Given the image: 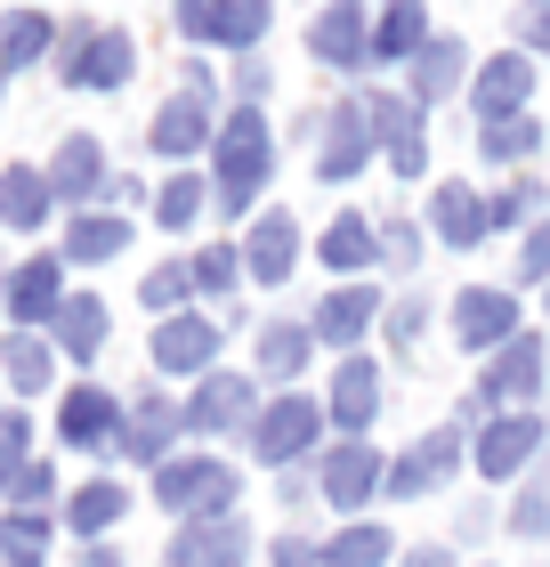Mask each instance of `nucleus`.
<instances>
[{"instance_id": "nucleus-1", "label": "nucleus", "mask_w": 550, "mask_h": 567, "mask_svg": "<svg viewBox=\"0 0 550 567\" xmlns=\"http://www.w3.org/2000/svg\"><path fill=\"white\" fill-rule=\"evenodd\" d=\"M219 178H211V203L235 219V212H251L259 203V187H268V171H276V138H268V114L259 106H235L227 122H219Z\"/></svg>"}, {"instance_id": "nucleus-2", "label": "nucleus", "mask_w": 550, "mask_h": 567, "mask_svg": "<svg viewBox=\"0 0 550 567\" xmlns=\"http://www.w3.org/2000/svg\"><path fill=\"white\" fill-rule=\"evenodd\" d=\"M154 503H163L178 527L235 519V471H227L219 454H170L163 471H154Z\"/></svg>"}, {"instance_id": "nucleus-3", "label": "nucleus", "mask_w": 550, "mask_h": 567, "mask_svg": "<svg viewBox=\"0 0 550 567\" xmlns=\"http://www.w3.org/2000/svg\"><path fill=\"white\" fill-rule=\"evenodd\" d=\"M542 373H550V349L535 341V332H518L510 349H494L478 365V398H469V422H502V414H527V405L542 398Z\"/></svg>"}, {"instance_id": "nucleus-4", "label": "nucleus", "mask_w": 550, "mask_h": 567, "mask_svg": "<svg viewBox=\"0 0 550 567\" xmlns=\"http://www.w3.org/2000/svg\"><path fill=\"white\" fill-rule=\"evenodd\" d=\"M129 73H138V41L114 33V24L73 17L65 33H58V82L65 90H122Z\"/></svg>"}, {"instance_id": "nucleus-5", "label": "nucleus", "mask_w": 550, "mask_h": 567, "mask_svg": "<svg viewBox=\"0 0 550 567\" xmlns=\"http://www.w3.org/2000/svg\"><path fill=\"white\" fill-rule=\"evenodd\" d=\"M461 462H469V437L445 422V430H429V437H422V446H405L397 462H388L381 495H388V503H422V495H437V486H454Z\"/></svg>"}, {"instance_id": "nucleus-6", "label": "nucleus", "mask_w": 550, "mask_h": 567, "mask_svg": "<svg viewBox=\"0 0 550 567\" xmlns=\"http://www.w3.org/2000/svg\"><path fill=\"white\" fill-rule=\"evenodd\" d=\"M316 437H324V405H316V398H300V390H283L276 405H259L251 454H259V462H276V471H292V462L316 454Z\"/></svg>"}, {"instance_id": "nucleus-7", "label": "nucleus", "mask_w": 550, "mask_h": 567, "mask_svg": "<svg viewBox=\"0 0 550 567\" xmlns=\"http://www.w3.org/2000/svg\"><path fill=\"white\" fill-rule=\"evenodd\" d=\"M308 58L332 65V73H364L373 65V9L364 0H324L308 17Z\"/></svg>"}, {"instance_id": "nucleus-8", "label": "nucleus", "mask_w": 550, "mask_h": 567, "mask_svg": "<svg viewBox=\"0 0 550 567\" xmlns=\"http://www.w3.org/2000/svg\"><path fill=\"white\" fill-rule=\"evenodd\" d=\"M268 24H276V0H195V9H178V33H187V41L243 49V58H259Z\"/></svg>"}, {"instance_id": "nucleus-9", "label": "nucleus", "mask_w": 550, "mask_h": 567, "mask_svg": "<svg viewBox=\"0 0 550 567\" xmlns=\"http://www.w3.org/2000/svg\"><path fill=\"white\" fill-rule=\"evenodd\" d=\"M187 430L195 437H251L259 430V390L243 373H203L187 398Z\"/></svg>"}, {"instance_id": "nucleus-10", "label": "nucleus", "mask_w": 550, "mask_h": 567, "mask_svg": "<svg viewBox=\"0 0 550 567\" xmlns=\"http://www.w3.org/2000/svg\"><path fill=\"white\" fill-rule=\"evenodd\" d=\"M454 341L469 357H494L518 341V292H502V284H469V292H454Z\"/></svg>"}, {"instance_id": "nucleus-11", "label": "nucleus", "mask_w": 550, "mask_h": 567, "mask_svg": "<svg viewBox=\"0 0 550 567\" xmlns=\"http://www.w3.org/2000/svg\"><path fill=\"white\" fill-rule=\"evenodd\" d=\"M381 317H388L381 284H332V292L308 308V332H316V341H332L340 357H356V341H364V332H373Z\"/></svg>"}, {"instance_id": "nucleus-12", "label": "nucleus", "mask_w": 550, "mask_h": 567, "mask_svg": "<svg viewBox=\"0 0 550 567\" xmlns=\"http://www.w3.org/2000/svg\"><path fill=\"white\" fill-rule=\"evenodd\" d=\"M550 454V422L542 414H502V422H486L478 430V478H518L527 462H542Z\"/></svg>"}, {"instance_id": "nucleus-13", "label": "nucleus", "mask_w": 550, "mask_h": 567, "mask_svg": "<svg viewBox=\"0 0 550 567\" xmlns=\"http://www.w3.org/2000/svg\"><path fill=\"white\" fill-rule=\"evenodd\" d=\"M469 97H478V131H486V122H518V114L535 106V58H527V49L486 58L478 82H469Z\"/></svg>"}, {"instance_id": "nucleus-14", "label": "nucleus", "mask_w": 550, "mask_h": 567, "mask_svg": "<svg viewBox=\"0 0 550 567\" xmlns=\"http://www.w3.org/2000/svg\"><path fill=\"white\" fill-rule=\"evenodd\" d=\"M381 478H388V462L364 446V437H340V446L324 454V471H316V495L332 511H364V503L381 495Z\"/></svg>"}, {"instance_id": "nucleus-15", "label": "nucleus", "mask_w": 550, "mask_h": 567, "mask_svg": "<svg viewBox=\"0 0 550 567\" xmlns=\"http://www.w3.org/2000/svg\"><path fill=\"white\" fill-rule=\"evenodd\" d=\"M154 373H219V324L211 317H195V308H187V317H163V324H154Z\"/></svg>"}, {"instance_id": "nucleus-16", "label": "nucleus", "mask_w": 550, "mask_h": 567, "mask_svg": "<svg viewBox=\"0 0 550 567\" xmlns=\"http://www.w3.org/2000/svg\"><path fill=\"white\" fill-rule=\"evenodd\" d=\"M122 430H129V405L106 398V390H90V381L65 398V414H58V437H65V446H82V454H114Z\"/></svg>"}, {"instance_id": "nucleus-17", "label": "nucleus", "mask_w": 550, "mask_h": 567, "mask_svg": "<svg viewBox=\"0 0 550 567\" xmlns=\"http://www.w3.org/2000/svg\"><path fill=\"white\" fill-rule=\"evenodd\" d=\"M373 146H381V131H373V106H364V97H340V106H332V146L316 154V178H324V187L356 178L364 163H373Z\"/></svg>"}, {"instance_id": "nucleus-18", "label": "nucleus", "mask_w": 550, "mask_h": 567, "mask_svg": "<svg viewBox=\"0 0 550 567\" xmlns=\"http://www.w3.org/2000/svg\"><path fill=\"white\" fill-rule=\"evenodd\" d=\"M65 300H73V292H65V251H58V260H24V268L9 276V317H17V332L58 324Z\"/></svg>"}, {"instance_id": "nucleus-19", "label": "nucleus", "mask_w": 550, "mask_h": 567, "mask_svg": "<svg viewBox=\"0 0 550 567\" xmlns=\"http://www.w3.org/2000/svg\"><path fill=\"white\" fill-rule=\"evenodd\" d=\"M300 268V219L292 212H259L243 236V284H283Z\"/></svg>"}, {"instance_id": "nucleus-20", "label": "nucleus", "mask_w": 550, "mask_h": 567, "mask_svg": "<svg viewBox=\"0 0 550 567\" xmlns=\"http://www.w3.org/2000/svg\"><path fill=\"white\" fill-rule=\"evenodd\" d=\"M381 414V365L373 357H340V373H332V390H324V422H340L349 437H364Z\"/></svg>"}, {"instance_id": "nucleus-21", "label": "nucleus", "mask_w": 550, "mask_h": 567, "mask_svg": "<svg viewBox=\"0 0 550 567\" xmlns=\"http://www.w3.org/2000/svg\"><path fill=\"white\" fill-rule=\"evenodd\" d=\"M219 131H211V106H203V97H163V106H154V122H146V146L163 154V163H187L195 146H211Z\"/></svg>"}, {"instance_id": "nucleus-22", "label": "nucleus", "mask_w": 550, "mask_h": 567, "mask_svg": "<svg viewBox=\"0 0 550 567\" xmlns=\"http://www.w3.org/2000/svg\"><path fill=\"white\" fill-rule=\"evenodd\" d=\"M178 437H187V405H170V398H138V405H129V430H122V454L129 462H154V471H163V462H170V446H178Z\"/></svg>"}, {"instance_id": "nucleus-23", "label": "nucleus", "mask_w": 550, "mask_h": 567, "mask_svg": "<svg viewBox=\"0 0 550 567\" xmlns=\"http://www.w3.org/2000/svg\"><path fill=\"white\" fill-rule=\"evenodd\" d=\"M429 0H381V17H373V65H413L429 49Z\"/></svg>"}, {"instance_id": "nucleus-24", "label": "nucleus", "mask_w": 550, "mask_h": 567, "mask_svg": "<svg viewBox=\"0 0 550 567\" xmlns=\"http://www.w3.org/2000/svg\"><path fill=\"white\" fill-rule=\"evenodd\" d=\"M251 559V527L243 519H211V527H178L163 567H243Z\"/></svg>"}, {"instance_id": "nucleus-25", "label": "nucleus", "mask_w": 550, "mask_h": 567, "mask_svg": "<svg viewBox=\"0 0 550 567\" xmlns=\"http://www.w3.org/2000/svg\"><path fill=\"white\" fill-rule=\"evenodd\" d=\"M49 195L73 203V212H90V203L106 195V154H97V138H58V163H49Z\"/></svg>"}, {"instance_id": "nucleus-26", "label": "nucleus", "mask_w": 550, "mask_h": 567, "mask_svg": "<svg viewBox=\"0 0 550 567\" xmlns=\"http://www.w3.org/2000/svg\"><path fill=\"white\" fill-rule=\"evenodd\" d=\"M316 251H324V268H332V276L364 284V276L381 268V227L364 219V212H340V219L324 227V244H316Z\"/></svg>"}, {"instance_id": "nucleus-27", "label": "nucleus", "mask_w": 550, "mask_h": 567, "mask_svg": "<svg viewBox=\"0 0 550 567\" xmlns=\"http://www.w3.org/2000/svg\"><path fill=\"white\" fill-rule=\"evenodd\" d=\"M429 227H437V244H454V251H469L478 236H494L478 187H461V178H445V187L429 195Z\"/></svg>"}, {"instance_id": "nucleus-28", "label": "nucleus", "mask_w": 550, "mask_h": 567, "mask_svg": "<svg viewBox=\"0 0 550 567\" xmlns=\"http://www.w3.org/2000/svg\"><path fill=\"white\" fill-rule=\"evenodd\" d=\"M58 33H65V24L49 17V9L0 17V73H24V65H41V58H58Z\"/></svg>"}, {"instance_id": "nucleus-29", "label": "nucleus", "mask_w": 550, "mask_h": 567, "mask_svg": "<svg viewBox=\"0 0 550 567\" xmlns=\"http://www.w3.org/2000/svg\"><path fill=\"white\" fill-rule=\"evenodd\" d=\"M122 251H129V219L122 212H73L65 268H97V260H122Z\"/></svg>"}, {"instance_id": "nucleus-30", "label": "nucleus", "mask_w": 550, "mask_h": 567, "mask_svg": "<svg viewBox=\"0 0 550 567\" xmlns=\"http://www.w3.org/2000/svg\"><path fill=\"white\" fill-rule=\"evenodd\" d=\"M0 219L17 227V236H33V227L58 219V195H49V171H0Z\"/></svg>"}, {"instance_id": "nucleus-31", "label": "nucleus", "mask_w": 550, "mask_h": 567, "mask_svg": "<svg viewBox=\"0 0 550 567\" xmlns=\"http://www.w3.org/2000/svg\"><path fill=\"white\" fill-rule=\"evenodd\" d=\"M106 332H114L106 300H97V292H73V300L58 308V324H49V341H58L65 357H82V365H90V357L106 349Z\"/></svg>"}, {"instance_id": "nucleus-32", "label": "nucleus", "mask_w": 550, "mask_h": 567, "mask_svg": "<svg viewBox=\"0 0 550 567\" xmlns=\"http://www.w3.org/2000/svg\"><path fill=\"white\" fill-rule=\"evenodd\" d=\"M405 73H413V82H405V90H413V106H437V97H454V90H461V73H469V49L437 33V41H429V49H422V58H413Z\"/></svg>"}, {"instance_id": "nucleus-33", "label": "nucleus", "mask_w": 550, "mask_h": 567, "mask_svg": "<svg viewBox=\"0 0 550 567\" xmlns=\"http://www.w3.org/2000/svg\"><path fill=\"white\" fill-rule=\"evenodd\" d=\"M308 357H316V332H308V324H292V317L259 324V373H268V381L292 390V381L308 373Z\"/></svg>"}, {"instance_id": "nucleus-34", "label": "nucleus", "mask_w": 550, "mask_h": 567, "mask_svg": "<svg viewBox=\"0 0 550 567\" xmlns=\"http://www.w3.org/2000/svg\"><path fill=\"white\" fill-rule=\"evenodd\" d=\"M49 373H58V341H41V332H9V341H0V381H9V390L41 398Z\"/></svg>"}, {"instance_id": "nucleus-35", "label": "nucleus", "mask_w": 550, "mask_h": 567, "mask_svg": "<svg viewBox=\"0 0 550 567\" xmlns=\"http://www.w3.org/2000/svg\"><path fill=\"white\" fill-rule=\"evenodd\" d=\"M122 511H129L122 486H114V478H90V486H73V495H65V527L82 535V544H97V535H106Z\"/></svg>"}, {"instance_id": "nucleus-36", "label": "nucleus", "mask_w": 550, "mask_h": 567, "mask_svg": "<svg viewBox=\"0 0 550 567\" xmlns=\"http://www.w3.org/2000/svg\"><path fill=\"white\" fill-rule=\"evenodd\" d=\"M203 203H211V178L178 171V178H163V195H154V227H170V236H187V227L203 219Z\"/></svg>"}, {"instance_id": "nucleus-37", "label": "nucleus", "mask_w": 550, "mask_h": 567, "mask_svg": "<svg viewBox=\"0 0 550 567\" xmlns=\"http://www.w3.org/2000/svg\"><path fill=\"white\" fill-rule=\"evenodd\" d=\"M324 567H388V527H373V519H349L324 544Z\"/></svg>"}, {"instance_id": "nucleus-38", "label": "nucleus", "mask_w": 550, "mask_h": 567, "mask_svg": "<svg viewBox=\"0 0 550 567\" xmlns=\"http://www.w3.org/2000/svg\"><path fill=\"white\" fill-rule=\"evenodd\" d=\"M138 300H146V317L163 324V317H187V300H195V268L187 260H170V268H154L138 284Z\"/></svg>"}, {"instance_id": "nucleus-39", "label": "nucleus", "mask_w": 550, "mask_h": 567, "mask_svg": "<svg viewBox=\"0 0 550 567\" xmlns=\"http://www.w3.org/2000/svg\"><path fill=\"white\" fill-rule=\"evenodd\" d=\"M49 551V519L41 511H0V559L9 567H41Z\"/></svg>"}, {"instance_id": "nucleus-40", "label": "nucleus", "mask_w": 550, "mask_h": 567, "mask_svg": "<svg viewBox=\"0 0 550 567\" xmlns=\"http://www.w3.org/2000/svg\"><path fill=\"white\" fill-rule=\"evenodd\" d=\"M187 268H195V292L203 300H227L235 284H243V244H203Z\"/></svg>"}, {"instance_id": "nucleus-41", "label": "nucleus", "mask_w": 550, "mask_h": 567, "mask_svg": "<svg viewBox=\"0 0 550 567\" xmlns=\"http://www.w3.org/2000/svg\"><path fill=\"white\" fill-rule=\"evenodd\" d=\"M535 146H542V122H535V114H518V122H486V131H478V154H486V163H527Z\"/></svg>"}, {"instance_id": "nucleus-42", "label": "nucleus", "mask_w": 550, "mask_h": 567, "mask_svg": "<svg viewBox=\"0 0 550 567\" xmlns=\"http://www.w3.org/2000/svg\"><path fill=\"white\" fill-rule=\"evenodd\" d=\"M486 219H494V227H535V219H550V203H542V178H510V187L486 203Z\"/></svg>"}, {"instance_id": "nucleus-43", "label": "nucleus", "mask_w": 550, "mask_h": 567, "mask_svg": "<svg viewBox=\"0 0 550 567\" xmlns=\"http://www.w3.org/2000/svg\"><path fill=\"white\" fill-rule=\"evenodd\" d=\"M364 106H373V131H381V146L422 138V106H413V97H364Z\"/></svg>"}, {"instance_id": "nucleus-44", "label": "nucleus", "mask_w": 550, "mask_h": 567, "mask_svg": "<svg viewBox=\"0 0 550 567\" xmlns=\"http://www.w3.org/2000/svg\"><path fill=\"white\" fill-rule=\"evenodd\" d=\"M422 324H429V292H405V300H388V317H381V332L397 349H413L422 341Z\"/></svg>"}, {"instance_id": "nucleus-45", "label": "nucleus", "mask_w": 550, "mask_h": 567, "mask_svg": "<svg viewBox=\"0 0 550 567\" xmlns=\"http://www.w3.org/2000/svg\"><path fill=\"white\" fill-rule=\"evenodd\" d=\"M0 495H9V511H41L49 495H58V471H49V462H24V471L0 486Z\"/></svg>"}, {"instance_id": "nucleus-46", "label": "nucleus", "mask_w": 550, "mask_h": 567, "mask_svg": "<svg viewBox=\"0 0 550 567\" xmlns=\"http://www.w3.org/2000/svg\"><path fill=\"white\" fill-rule=\"evenodd\" d=\"M381 260L397 268V276H413V268H422V227H413V219H388V227H381Z\"/></svg>"}, {"instance_id": "nucleus-47", "label": "nucleus", "mask_w": 550, "mask_h": 567, "mask_svg": "<svg viewBox=\"0 0 550 567\" xmlns=\"http://www.w3.org/2000/svg\"><path fill=\"white\" fill-rule=\"evenodd\" d=\"M24 446H33V422H24L17 405H9V414H0V486H9V478L24 471V462H33Z\"/></svg>"}, {"instance_id": "nucleus-48", "label": "nucleus", "mask_w": 550, "mask_h": 567, "mask_svg": "<svg viewBox=\"0 0 550 567\" xmlns=\"http://www.w3.org/2000/svg\"><path fill=\"white\" fill-rule=\"evenodd\" d=\"M510 535H527V544L550 535V486H527V495L510 503Z\"/></svg>"}, {"instance_id": "nucleus-49", "label": "nucleus", "mask_w": 550, "mask_h": 567, "mask_svg": "<svg viewBox=\"0 0 550 567\" xmlns=\"http://www.w3.org/2000/svg\"><path fill=\"white\" fill-rule=\"evenodd\" d=\"M518 276L550 284V219H535V227H527V260H518Z\"/></svg>"}, {"instance_id": "nucleus-50", "label": "nucleus", "mask_w": 550, "mask_h": 567, "mask_svg": "<svg viewBox=\"0 0 550 567\" xmlns=\"http://www.w3.org/2000/svg\"><path fill=\"white\" fill-rule=\"evenodd\" d=\"M268 567H324V551H316V544H300V535H276Z\"/></svg>"}, {"instance_id": "nucleus-51", "label": "nucleus", "mask_w": 550, "mask_h": 567, "mask_svg": "<svg viewBox=\"0 0 550 567\" xmlns=\"http://www.w3.org/2000/svg\"><path fill=\"white\" fill-rule=\"evenodd\" d=\"M235 90H243V106H259V97L276 90V73L259 65V58H243V65H235Z\"/></svg>"}, {"instance_id": "nucleus-52", "label": "nucleus", "mask_w": 550, "mask_h": 567, "mask_svg": "<svg viewBox=\"0 0 550 567\" xmlns=\"http://www.w3.org/2000/svg\"><path fill=\"white\" fill-rule=\"evenodd\" d=\"M388 171H397V178H422V171H429V138H405V146H388Z\"/></svg>"}, {"instance_id": "nucleus-53", "label": "nucleus", "mask_w": 550, "mask_h": 567, "mask_svg": "<svg viewBox=\"0 0 550 567\" xmlns=\"http://www.w3.org/2000/svg\"><path fill=\"white\" fill-rule=\"evenodd\" d=\"M73 567H129L114 544H82V559H73Z\"/></svg>"}, {"instance_id": "nucleus-54", "label": "nucleus", "mask_w": 550, "mask_h": 567, "mask_svg": "<svg viewBox=\"0 0 550 567\" xmlns=\"http://www.w3.org/2000/svg\"><path fill=\"white\" fill-rule=\"evenodd\" d=\"M397 567H454V551H445V544H422V551H405Z\"/></svg>"}, {"instance_id": "nucleus-55", "label": "nucleus", "mask_w": 550, "mask_h": 567, "mask_svg": "<svg viewBox=\"0 0 550 567\" xmlns=\"http://www.w3.org/2000/svg\"><path fill=\"white\" fill-rule=\"evenodd\" d=\"M527 49H542V58H550V9H535V17H527Z\"/></svg>"}, {"instance_id": "nucleus-56", "label": "nucleus", "mask_w": 550, "mask_h": 567, "mask_svg": "<svg viewBox=\"0 0 550 567\" xmlns=\"http://www.w3.org/2000/svg\"><path fill=\"white\" fill-rule=\"evenodd\" d=\"M542 317H550V284H542Z\"/></svg>"}, {"instance_id": "nucleus-57", "label": "nucleus", "mask_w": 550, "mask_h": 567, "mask_svg": "<svg viewBox=\"0 0 550 567\" xmlns=\"http://www.w3.org/2000/svg\"><path fill=\"white\" fill-rule=\"evenodd\" d=\"M0 97H9V73H0Z\"/></svg>"}, {"instance_id": "nucleus-58", "label": "nucleus", "mask_w": 550, "mask_h": 567, "mask_svg": "<svg viewBox=\"0 0 550 567\" xmlns=\"http://www.w3.org/2000/svg\"><path fill=\"white\" fill-rule=\"evenodd\" d=\"M178 9H195V0H178Z\"/></svg>"}, {"instance_id": "nucleus-59", "label": "nucleus", "mask_w": 550, "mask_h": 567, "mask_svg": "<svg viewBox=\"0 0 550 567\" xmlns=\"http://www.w3.org/2000/svg\"><path fill=\"white\" fill-rule=\"evenodd\" d=\"M535 9H550V0H535Z\"/></svg>"}, {"instance_id": "nucleus-60", "label": "nucleus", "mask_w": 550, "mask_h": 567, "mask_svg": "<svg viewBox=\"0 0 550 567\" xmlns=\"http://www.w3.org/2000/svg\"><path fill=\"white\" fill-rule=\"evenodd\" d=\"M0 414H9V405H0Z\"/></svg>"}]
</instances>
